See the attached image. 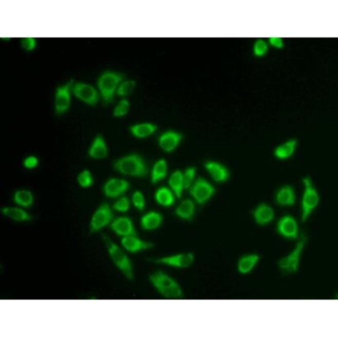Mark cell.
Listing matches in <instances>:
<instances>
[{
  "mask_svg": "<svg viewBox=\"0 0 338 338\" xmlns=\"http://www.w3.org/2000/svg\"><path fill=\"white\" fill-rule=\"evenodd\" d=\"M157 264H163L177 268H187L194 262L193 253H182L178 255L169 256L154 260Z\"/></svg>",
  "mask_w": 338,
  "mask_h": 338,
  "instance_id": "obj_12",
  "label": "cell"
},
{
  "mask_svg": "<svg viewBox=\"0 0 338 338\" xmlns=\"http://www.w3.org/2000/svg\"><path fill=\"white\" fill-rule=\"evenodd\" d=\"M214 193V186L202 178H198L190 187V194L200 205L205 204Z\"/></svg>",
  "mask_w": 338,
  "mask_h": 338,
  "instance_id": "obj_7",
  "label": "cell"
},
{
  "mask_svg": "<svg viewBox=\"0 0 338 338\" xmlns=\"http://www.w3.org/2000/svg\"><path fill=\"white\" fill-rule=\"evenodd\" d=\"M21 44L25 50H33L36 48V39L32 37H23L21 39Z\"/></svg>",
  "mask_w": 338,
  "mask_h": 338,
  "instance_id": "obj_38",
  "label": "cell"
},
{
  "mask_svg": "<svg viewBox=\"0 0 338 338\" xmlns=\"http://www.w3.org/2000/svg\"><path fill=\"white\" fill-rule=\"evenodd\" d=\"M275 199L277 204H279L280 206H293L295 204L294 189L289 185L283 186L277 191Z\"/></svg>",
  "mask_w": 338,
  "mask_h": 338,
  "instance_id": "obj_19",
  "label": "cell"
},
{
  "mask_svg": "<svg viewBox=\"0 0 338 338\" xmlns=\"http://www.w3.org/2000/svg\"><path fill=\"white\" fill-rule=\"evenodd\" d=\"M163 216L155 211H151L147 214L144 215L141 219L142 228L145 231H153L160 226L163 222Z\"/></svg>",
  "mask_w": 338,
  "mask_h": 338,
  "instance_id": "obj_21",
  "label": "cell"
},
{
  "mask_svg": "<svg viewBox=\"0 0 338 338\" xmlns=\"http://www.w3.org/2000/svg\"><path fill=\"white\" fill-rule=\"evenodd\" d=\"M112 219H114V214L111 206H109L108 203H103L98 208V210L95 211V214L91 218V225H90L91 233L97 232L103 227L107 226L108 224L111 222Z\"/></svg>",
  "mask_w": 338,
  "mask_h": 338,
  "instance_id": "obj_8",
  "label": "cell"
},
{
  "mask_svg": "<svg viewBox=\"0 0 338 338\" xmlns=\"http://www.w3.org/2000/svg\"><path fill=\"white\" fill-rule=\"evenodd\" d=\"M124 77V75L111 70H106L100 76L98 79V88L105 104L112 103L116 90Z\"/></svg>",
  "mask_w": 338,
  "mask_h": 338,
  "instance_id": "obj_4",
  "label": "cell"
},
{
  "mask_svg": "<svg viewBox=\"0 0 338 338\" xmlns=\"http://www.w3.org/2000/svg\"><path fill=\"white\" fill-rule=\"evenodd\" d=\"M303 181L305 184V193L302 201V221L305 222L308 219L313 210L318 206L320 198L309 177L304 178Z\"/></svg>",
  "mask_w": 338,
  "mask_h": 338,
  "instance_id": "obj_5",
  "label": "cell"
},
{
  "mask_svg": "<svg viewBox=\"0 0 338 338\" xmlns=\"http://www.w3.org/2000/svg\"><path fill=\"white\" fill-rule=\"evenodd\" d=\"M129 189V183L124 179L111 178L103 186V192L108 198H115L124 194Z\"/></svg>",
  "mask_w": 338,
  "mask_h": 338,
  "instance_id": "obj_13",
  "label": "cell"
},
{
  "mask_svg": "<svg viewBox=\"0 0 338 338\" xmlns=\"http://www.w3.org/2000/svg\"><path fill=\"white\" fill-rule=\"evenodd\" d=\"M129 208H130V201L127 197L120 198L114 205V209L119 212H126L129 210Z\"/></svg>",
  "mask_w": 338,
  "mask_h": 338,
  "instance_id": "obj_37",
  "label": "cell"
},
{
  "mask_svg": "<svg viewBox=\"0 0 338 338\" xmlns=\"http://www.w3.org/2000/svg\"><path fill=\"white\" fill-rule=\"evenodd\" d=\"M77 180H78L79 185L84 189L91 186L93 183L91 172L89 170H83L82 173L79 174Z\"/></svg>",
  "mask_w": 338,
  "mask_h": 338,
  "instance_id": "obj_33",
  "label": "cell"
},
{
  "mask_svg": "<svg viewBox=\"0 0 338 338\" xmlns=\"http://www.w3.org/2000/svg\"><path fill=\"white\" fill-rule=\"evenodd\" d=\"M23 164H24L26 168L33 169L39 165V159L36 157L30 156V157L26 158L24 162H23Z\"/></svg>",
  "mask_w": 338,
  "mask_h": 338,
  "instance_id": "obj_39",
  "label": "cell"
},
{
  "mask_svg": "<svg viewBox=\"0 0 338 338\" xmlns=\"http://www.w3.org/2000/svg\"><path fill=\"white\" fill-rule=\"evenodd\" d=\"M133 204L135 205L137 210L139 211H144V206H145V200H144V195L141 193L140 191H136L132 197Z\"/></svg>",
  "mask_w": 338,
  "mask_h": 338,
  "instance_id": "obj_36",
  "label": "cell"
},
{
  "mask_svg": "<svg viewBox=\"0 0 338 338\" xmlns=\"http://www.w3.org/2000/svg\"><path fill=\"white\" fill-rule=\"evenodd\" d=\"M122 245L124 246V249L128 252L136 253V252H141L144 250H148L151 248L155 247V244L152 242H146L142 239L136 238V236H127L124 237L122 240Z\"/></svg>",
  "mask_w": 338,
  "mask_h": 338,
  "instance_id": "obj_15",
  "label": "cell"
},
{
  "mask_svg": "<svg viewBox=\"0 0 338 338\" xmlns=\"http://www.w3.org/2000/svg\"><path fill=\"white\" fill-rule=\"evenodd\" d=\"M73 85V81L59 86L55 95V110L58 116L65 114L70 105V90Z\"/></svg>",
  "mask_w": 338,
  "mask_h": 338,
  "instance_id": "obj_9",
  "label": "cell"
},
{
  "mask_svg": "<svg viewBox=\"0 0 338 338\" xmlns=\"http://www.w3.org/2000/svg\"><path fill=\"white\" fill-rule=\"evenodd\" d=\"M129 108H130L129 101L126 99L121 100L114 110V116L122 117L127 115Z\"/></svg>",
  "mask_w": 338,
  "mask_h": 338,
  "instance_id": "obj_34",
  "label": "cell"
},
{
  "mask_svg": "<svg viewBox=\"0 0 338 338\" xmlns=\"http://www.w3.org/2000/svg\"><path fill=\"white\" fill-rule=\"evenodd\" d=\"M103 239L109 252V255L114 264H116V267L120 269V271L124 273V276L126 277L128 280H134L135 275L133 271L132 262L129 260L127 255L123 252V250H121L116 244L114 243L112 240L107 236H103Z\"/></svg>",
  "mask_w": 338,
  "mask_h": 338,
  "instance_id": "obj_3",
  "label": "cell"
},
{
  "mask_svg": "<svg viewBox=\"0 0 338 338\" xmlns=\"http://www.w3.org/2000/svg\"><path fill=\"white\" fill-rule=\"evenodd\" d=\"M269 42L270 44L276 48V49H283L284 46H285V43H284V41L283 39L280 37H269Z\"/></svg>",
  "mask_w": 338,
  "mask_h": 338,
  "instance_id": "obj_40",
  "label": "cell"
},
{
  "mask_svg": "<svg viewBox=\"0 0 338 338\" xmlns=\"http://www.w3.org/2000/svg\"><path fill=\"white\" fill-rule=\"evenodd\" d=\"M110 229L119 236L127 237V236L137 235L136 229L133 225L132 220L127 217H120L116 220H114L110 225Z\"/></svg>",
  "mask_w": 338,
  "mask_h": 338,
  "instance_id": "obj_14",
  "label": "cell"
},
{
  "mask_svg": "<svg viewBox=\"0 0 338 338\" xmlns=\"http://www.w3.org/2000/svg\"><path fill=\"white\" fill-rule=\"evenodd\" d=\"M166 174H167V165L165 159L157 161L153 167L151 182L153 184H155L160 181L166 177Z\"/></svg>",
  "mask_w": 338,
  "mask_h": 338,
  "instance_id": "obj_28",
  "label": "cell"
},
{
  "mask_svg": "<svg viewBox=\"0 0 338 338\" xmlns=\"http://www.w3.org/2000/svg\"><path fill=\"white\" fill-rule=\"evenodd\" d=\"M307 239H308L307 236L302 234L300 240L297 243L293 252H291L287 257H285L278 261V266L283 272L290 274V273H295L298 271L302 252L305 248Z\"/></svg>",
  "mask_w": 338,
  "mask_h": 338,
  "instance_id": "obj_6",
  "label": "cell"
},
{
  "mask_svg": "<svg viewBox=\"0 0 338 338\" xmlns=\"http://www.w3.org/2000/svg\"><path fill=\"white\" fill-rule=\"evenodd\" d=\"M71 91L78 99L82 100L89 105H95L99 101L98 91L95 90V87L90 84L83 83H73Z\"/></svg>",
  "mask_w": 338,
  "mask_h": 338,
  "instance_id": "obj_10",
  "label": "cell"
},
{
  "mask_svg": "<svg viewBox=\"0 0 338 338\" xmlns=\"http://www.w3.org/2000/svg\"><path fill=\"white\" fill-rule=\"evenodd\" d=\"M108 148L102 135L95 137L91 148L89 150V157L95 159H103L107 157Z\"/></svg>",
  "mask_w": 338,
  "mask_h": 338,
  "instance_id": "obj_20",
  "label": "cell"
},
{
  "mask_svg": "<svg viewBox=\"0 0 338 338\" xmlns=\"http://www.w3.org/2000/svg\"><path fill=\"white\" fill-rule=\"evenodd\" d=\"M253 217L257 224L264 226L274 219V212L271 206L264 203L256 208L253 211Z\"/></svg>",
  "mask_w": 338,
  "mask_h": 338,
  "instance_id": "obj_18",
  "label": "cell"
},
{
  "mask_svg": "<svg viewBox=\"0 0 338 338\" xmlns=\"http://www.w3.org/2000/svg\"><path fill=\"white\" fill-rule=\"evenodd\" d=\"M155 197H156L157 203L162 206H172L175 202L173 193L167 187H160L159 190H157Z\"/></svg>",
  "mask_w": 338,
  "mask_h": 338,
  "instance_id": "obj_30",
  "label": "cell"
},
{
  "mask_svg": "<svg viewBox=\"0 0 338 338\" xmlns=\"http://www.w3.org/2000/svg\"><path fill=\"white\" fill-rule=\"evenodd\" d=\"M182 137L181 134L174 131L164 133L159 137V145L165 152H172L178 147Z\"/></svg>",
  "mask_w": 338,
  "mask_h": 338,
  "instance_id": "obj_17",
  "label": "cell"
},
{
  "mask_svg": "<svg viewBox=\"0 0 338 338\" xmlns=\"http://www.w3.org/2000/svg\"><path fill=\"white\" fill-rule=\"evenodd\" d=\"M260 260V257L257 254H251V255L244 256L238 264V270L241 274H247L252 271V269L255 267L256 264Z\"/></svg>",
  "mask_w": 338,
  "mask_h": 338,
  "instance_id": "obj_26",
  "label": "cell"
},
{
  "mask_svg": "<svg viewBox=\"0 0 338 338\" xmlns=\"http://www.w3.org/2000/svg\"><path fill=\"white\" fill-rule=\"evenodd\" d=\"M297 144H298V141L296 139H292L285 144H280L279 146H277L274 150V156L280 160L287 159L289 157H292L295 152Z\"/></svg>",
  "mask_w": 338,
  "mask_h": 338,
  "instance_id": "obj_22",
  "label": "cell"
},
{
  "mask_svg": "<svg viewBox=\"0 0 338 338\" xmlns=\"http://www.w3.org/2000/svg\"><path fill=\"white\" fill-rule=\"evenodd\" d=\"M269 50V45L267 42L264 40H258L256 41L253 46V53L256 57H262L265 54L267 53Z\"/></svg>",
  "mask_w": 338,
  "mask_h": 338,
  "instance_id": "obj_32",
  "label": "cell"
},
{
  "mask_svg": "<svg viewBox=\"0 0 338 338\" xmlns=\"http://www.w3.org/2000/svg\"><path fill=\"white\" fill-rule=\"evenodd\" d=\"M157 130V125L151 124V123L135 124L130 127V132L132 133L133 136L138 137V138H144V137L151 136Z\"/></svg>",
  "mask_w": 338,
  "mask_h": 338,
  "instance_id": "obj_23",
  "label": "cell"
},
{
  "mask_svg": "<svg viewBox=\"0 0 338 338\" xmlns=\"http://www.w3.org/2000/svg\"><path fill=\"white\" fill-rule=\"evenodd\" d=\"M195 214V204L192 200L186 199L182 201L181 204L176 210V215L180 219L186 220H192Z\"/></svg>",
  "mask_w": 338,
  "mask_h": 338,
  "instance_id": "obj_24",
  "label": "cell"
},
{
  "mask_svg": "<svg viewBox=\"0 0 338 338\" xmlns=\"http://www.w3.org/2000/svg\"><path fill=\"white\" fill-rule=\"evenodd\" d=\"M208 172L210 173L213 180L219 183L227 181L230 178V172L224 165L215 161H208L205 163Z\"/></svg>",
  "mask_w": 338,
  "mask_h": 338,
  "instance_id": "obj_16",
  "label": "cell"
},
{
  "mask_svg": "<svg viewBox=\"0 0 338 338\" xmlns=\"http://www.w3.org/2000/svg\"><path fill=\"white\" fill-rule=\"evenodd\" d=\"M136 86V82L134 80H128L124 83H121L117 90L116 93L118 96H128L135 91Z\"/></svg>",
  "mask_w": 338,
  "mask_h": 338,
  "instance_id": "obj_31",
  "label": "cell"
},
{
  "mask_svg": "<svg viewBox=\"0 0 338 338\" xmlns=\"http://www.w3.org/2000/svg\"><path fill=\"white\" fill-rule=\"evenodd\" d=\"M195 175H196V168L195 167H189L183 174V183H184V189H190L192 186L194 181Z\"/></svg>",
  "mask_w": 338,
  "mask_h": 338,
  "instance_id": "obj_35",
  "label": "cell"
},
{
  "mask_svg": "<svg viewBox=\"0 0 338 338\" xmlns=\"http://www.w3.org/2000/svg\"><path fill=\"white\" fill-rule=\"evenodd\" d=\"M114 167L119 173L136 178H144L148 174V169L144 159L137 154L129 155L116 160Z\"/></svg>",
  "mask_w": 338,
  "mask_h": 338,
  "instance_id": "obj_1",
  "label": "cell"
},
{
  "mask_svg": "<svg viewBox=\"0 0 338 338\" xmlns=\"http://www.w3.org/2000/svg\"><path fill=\"white\" fill-rule=\"evenodd\" d=\"M277 231L286 239H295L299 237V229L296 220L291 216H285L277 224Z\"/></svg>",
  "mask_w": 338,
  "mask_h": 338,
  "instance_id": "obj_11",
  "label": "cell"
},
{
  "mask_svg": "<svg viewBox=\"0 0 338 338\" xmlns=\"http://www.w3.org/2000/svg\"><path fill=\"white\" fill-rule=\"evenodd\" d=\"M149 280L155 288L165 298L178 299L183 297V292L179 285L165 272L161 271L155 272L150 275Z\"/></svg>",
  "mask_w": 338,
  "mask_h": 338,
  "instance_id": "obj_2",
  "label": "cell"
},
{
  "mask_svg": "<svg viewBox=\"0 0 338 338\" xmlns=\"http://www.w3.org/2000/svg\"><path fill=\"white\" fill-rule=\"evenodd\" d=\"M169 186L172 189L175 195L180 198L183 193V189H184V183H183V173L180 170L175 171L171 177L169 178Z\"/></svg>",
  "mask_w": 338,
  "mask_h": 338,
  "instance_id": "obj_27",
  "label": "cell"
},
{
  "mask_svg": "<svg viewBox=\"0 0 338 338\" xmlns=\"http://www.w3.org/2000/svg\"><path fill=\"white\" fill-rule=\"evenodd\" d=\"M33 195L29 190H17L14 194V202L29 208L33 205Z\"/></svg>",
  "mask_w": 338,
  "mask_h": 338,
  "instance_id": "obj_29",
  "label": "cell"
},
{
  "mask_svg": "<svg viewBox=\"0 0 338 338\" xmlns=\"http://www.w3.org/2000/svg\"><path fill=\"white\" fill-rule=\"evenodd\" d=\"M2 213L8 217L9 219H12L13 220L20 221V222H24V221H30L32 219V217L28 214L25 211L18 209V208H3L2 209Z\"/></svg>",
  "mask_w": 338,
  "mask_h": 338,
  "instance_id": "obj_25",
  "label": "cell"
}]
</instances>
